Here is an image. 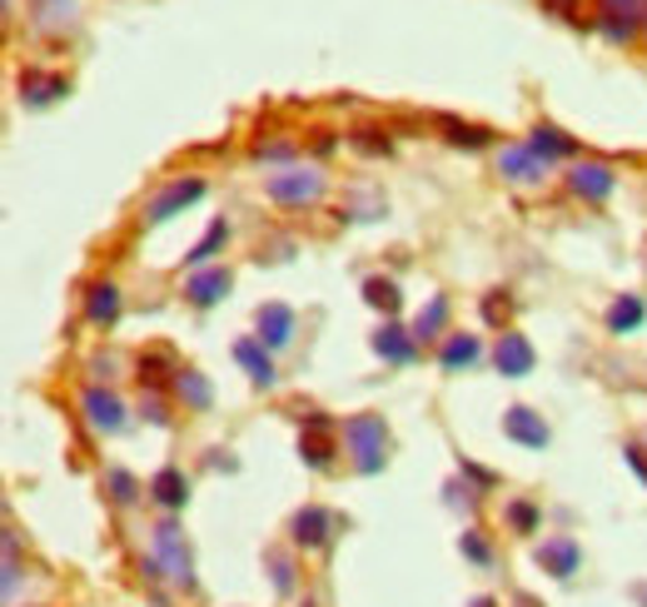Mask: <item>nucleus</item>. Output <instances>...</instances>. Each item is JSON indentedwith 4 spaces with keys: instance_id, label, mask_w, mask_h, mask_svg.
<instances>
[{
    "instance_id": "obj_1",
    "label": "nucleus",
    "mask_w": 647,
    "mask_h": 607,
    "mask_svg": "<svg viewBox=\"0 0 647 607\" xmlns=\"http://www.w3.org/2000/svg\"><path fill=\"white\" fill-rule=\"evenodd\" d=\"M344 444L354 454V468L359 473H378L388 458V423L378 413H354L344 423Z\"/></svg>"
},
{
    "instance_id": "obj_2",
    "label": "nucleus",
    "mask_w": 647,
    "mask_h": 607,
    "mask_svg": "<svg viewBox=\"0 0 647 607\" xmlns=\"http://www.w3.org/2000/svg\"><path fill=\"white\" fill-rule=\"evenodd\" d=\"M150 577H170L174 587H190V548L180 542V528L174 523H160L155 528V558H150Z\"/></svg>"
},
{
    "instance_id": "obj_3",
    "label": "nucleus",
    "mask_w": 647,
    "mask_h": 607,
    "mask_svg": "<svg viewBox=\"0 0 647 607\" xmlns=\"http://www.w3.org/2000/svg\"><path fill=\"white\" fill-rule=\"evenodd\" d=\"M264 195L274 205H290V209H304L324 195V174L319 170H284V174H270L264 180Z\"/></svg>"
},
{
    "instance_id": "obj_4",
    "label": "nucleus",
    "mask_w": 647,
    "mask_h": 607,
    "mask_svg": "<svg viewBox=\"0 0 647 607\" xmlns=\"http://www.w3.org/2000/svg\"><path fill=\"white\" fill-rule=\"evenodd\" d=\"M643 15H647V0H598V31L617 45H627L643 31Z\"/></svg>"
},
{
    "instance_id": "obj_5",
    "label": "nucleus",
    "mask_w": 647,
    "mask_h": 607,
    "mask_svg": "<svg viewBox=\"0 0 647 607\" xmlns=\"http://www.w3.org/2000/svg\"><path fill=\"white\" fill-rule=\"evenodd\" d=\"M548 170L553 164L543 160V154H533L529 145H503V150H498V174L513 180V185H543Z\"/></svg>"
},
{
    "instance_id": "obj_6",
    "label": "nucleus",
    "mask_w": 647,
    "mask_h": 607,
    "mask_svg": "<svg viewBox=\"0 0 647 607\" xmlns=\"http://www.w3.org/2000/svg\"><path fill=\"white\" fill-rule=\"evenodd\" d=\"M568 190L578 199H588V205H603V199L617 190V174L608 170V164H598V160H582V164H572Z\"/></svg>"
},
{
    "instance_id": "obj_7",
    "label": "nucleus",
    "mask_w": 647,
    "mask_h": 607,
    "mask_svg": "<svg viewBox=\"0 0 647 607\" xmlns=\"http://www.w3.org/2000/svg\"><path fill=\"white\" fill-rule=\"evenodd\" d=\"M194 199H205V180H200V174H190V180H174V185H164L160 195L150 199V209H145V215H150L155 225H164V219H174L184 205H194Z\"/></svg>"
},
{
    "instance_id": "obj_8",
    "label": "nucleus",
    "mask_w": 647,
    "mask_h": 607,
    "mask_svg": "<svg viewBox=\"0 0 647 607\" xmlns=\"http://www.w3.org/2000/svg\"><path fill=\"white\" fill-rule=\"evenodd\" d=\"M80 409H86L95 434H120V428H125V403H120L110 389H86L80 393Z\"/></svg>"
},
{
    "instance_id": "obj_9",
    "label": "nucleus",
    "mask_w": 647,
    "mask_h": 607,
    "mask_svg": "<svg viewBox=\"0 0 647 607\" xmlns=\"http://www.w3.org/2000/svg\"><path fill=\"white\" fill-rule=\"evenodd\" d=\"M493 364H498V374H503V379H523V374H533L538 354H533L529 339L508 329V334L498 339V348H493Z\"/></svg>"
},
{
    "instance_id": "obj_10",
    "label": "nucleus",
    "mask_w": 647,
    "mask_h": 607,
    "mask_svg": "<svg viewBox=\"0 0 647 607\" xmlns=\"http://www.w3.org/2000/svg\"><path fill=\"white\" fill-rule=\"evenodd\" d=\"M503 428H508V438L523 448H548V423L533 409H523V403H513V409L503 413Z\"/></svg>"
},
{
    "instance_id": "obj_11",
    "label": "nucleus",
    "mask_w": 647,
    "mask_h": 607,
    "mask_svg": "<svg viewBox=\"0 0 647 607\" xmlns=\"http://www.w3.org/2000/svg\"><path fill=\"white\" fill-rule=\"evenodd\" d=\"M433 130H443V140L464 145V150H488L493 145L488 125H474V119H458V115H433Z\"/></svg>"
},
{
    "instance_id": "obj_12",
    "label": "nucleus",
    "mask_w": 647,
    "mask_h": 607,
    "mask_svg": "<svg viewBox=\"0 0 647 607\" xmlns=\"http://www.w3.org/2000/svg\"><path fill=\"white\" fill-rule=\"evenodd\" d=\"M329 532H334V518H329L324 508H314V503L294 513V523H290V538L299 542V548H324V542H329Z\"/></svg>"
},
{
    "instance_id": "obj_13",
    "label": "nucleus",
    "mask_w": 647,
    "mask_h": 607,
    "mask_svg": "<svg viewBox=\"0 0 647 607\" xmlns=\"http://www.w3.org/2000/svg\"><path fill=\"white\" fill-rule=\"evenodd\" d=\"M290 339H294V309H284V304H264V309H259V344L284 348Z\"/></svg>"
},
{
    "instance_id": "obj_14",
    "label": "nucleus",
    "mask_w": 647,
    "mask_h": 607,
    "mask_svg": "<svg viewBox=\"0 0 647 607\" xmlns=\"http://www.w3.org/2000/svg\"><path fill=\"white\" fill-rule=\"evenodd\" d=\"M478 358H484V344H478V334H449V339H443V348H439V364L449 374L474 369Z\"/></svg>"
},
{
    "instance_id": "obj_15",
    "label": "nucleus",
    "mask_w": 647,
    "mask_h": 607,
    "mask_svg": "<svg viewBox=\"0 0 647 607\" xmlns=\"http://www.w3.org/2000/svg\"><path fill=\"white\" fill-rule=\"evenodd\" d=\"M65 76H50V70H21V100L25 105H50L55 95H65Z\"/></svg>"
},
{
    "instance_id": "obj_16",
    "label": "nucleus",
    "mask_w": 647,
    "mask_h": 607,
    "mask_svg": "<svg viewBox=\"0 0 647 607\" xmlns=\"http://www.w3.org/2000/svg\"><path fill=\"white\" fill-rule=\"evenodd\" d=\"M538 563L548 568L553 577H572V573H578V563H582V553H578V542H572V538H548L538 548Z\"/></svg>"
},
{
    "instance_id": "obj_17",
    "label": "nucleus",
    "mask_w": 647,
    "mask_h": 607,
    "mask_svg": "<svg viewBox=\"0 0 647 607\" xmlns=\"http://www.w3.org/2000/svg\"><path fill=\"white\" fill-rule=\"evenodd\" d=\"M523 145H529L533 154H543L548 164H558V160H568V154H578V140H568L558 125H538V130H533Z\"/></svg>"
},
{
    "instance_id": "obj_18",
    "label": "nucleus",
    "mask_w": 647,
    "mask_h": 607,
    "mask_svg": "<svg viewBox=\"0 0 647 607\" xmlns=\"http://www.w3.org/2000/svg\"><path fill=\"white\" fill-rule=\"evenodd\" d=\"M413 344H419V339H413L409 329H399V324H384L374 334V354L388 358V364H413Z\"/></svg>"
},
{
    "instance_id": "obj_19",
    "label": "nucleus",
    "mask_w": 647,
    "mask_h": 607,
    "mask_svg": "<svg viewBox=\"0 0 647 607\" xmlns=\"http://www.w3.org/2000/svg\"><path fill=\"white\" fill-rule=\"evenodd\" d=\"M235 358L249 369V379H254L259 389H270V383H274V358H270V348L259 344V339H239V344H235Z\"/></svg>"
},
{
    "instance_id": "obj_20",
    "label": "nucleus",
    "mask_w": 647,
    "mask_h": 607,
    "mask_svg": "<svg viewBox=\"0 0 647 607\" xmlns=\"http://www.w3.org/2000/svg\"><path fill=\"white\" fill-rule=\"evenodd\" d=\"M86 319L90 324H115L120 319V289L110 279H100V284H90V294H86Z\"/></svg>"
},
{
    "instance_id": "obj_21",
    "label": "nucleus",
    "mask_w": 647,
    "mask_h": 607,
    "mask_svg": "<svg viewBox=\"0 0 647 607\" xmlns=\"http://www.w3.org/2000/svg\"><path fill=\"white\" fill-rule=\"evenodd\" d=\"M174 399H180L184 409L205 413L209 403H215V389H209V379H205V374H194V369H180V374H174Z\"/></svg>"
},
{
    "instance_id": "obj_22",
    "label": "nucleus",
    "mask_w": 647,
    "mask_h": 607,
    "mask_svg": "<svg viewBox=\"0 0 647 607\" xmlns=\"http://www.w3.org/2000/svg\"><path fill=\"white\" fill-rule=\"evenodd\" d=\"M150 499L164 503V508H184V499H190V478H184L180 468H160V473L150 478Z\"/></svg>"
},
{
    "instance_id": "obj_23",
    "label": "nucleus",
    "mask_w": 647,
    "mask_h": 607,
    "mask_svg": "<svg viewBox=\"0 0 647 607\" xmlns=\"http://www.w3.org/2000/svg\"><path fill=\"white\" fill-rule=\"evenodd\" d=\"M225 289H229V274H225V270H200L190 284H184V294H190L200 309H209V304H215Z\"/></svg>"
},
{
    "instance_id": "obj_24",
    "label": "nucleus",
    "mask_w": 647,
    "mask_h": 607,
    "mask_svg": "<svg viewBox=\"0 0 647 607\" xmlns=\"http://www.w3.org/2000/svg\"><path fill=\"white\" fill-rule=\"evenodd\" d=\"M643 314H647V304L637 299V294H623V299L608 309V329H613V334H633V329L643 324Z\"/></svg>"
},
{
    "instance_id": "obj_25",
    "label": "nucleus",
    "mask_w": 647,
    "mask_h": 607,
    "mask_svg": "<svg viewBox=\"0 0 647 607\" xmlns=\"http://www.w3.org/2000/svg\"><path fill=\"white\" fill-rule=\"evenodd\" d=\"M443 324H449V299H443V294H433L429 309L413 319V339H419V344H423V339H439Z\"/></svg>"
},
{
    "instance_id": "obj_26",
    "label": "nucleus",
    "mask_w": 647,
    "mask_h": 607,
    "mask_svg": "<svg viewBox=\"0 0 647 607\" xmlns=\"http://www.w3.org/2000/svg\"><path fill=\"white\" fill-rule=\"evenodd\" d=\"M31 5L45 31H65V25L76 21V0H31Z\"/></svg>"
},
{
    "instance_id": "obj_27",
    "label": "nucleus",
    "mask_w": 647,
    "mask_h": 607,
    "mask_svg": "<svg viewBox=\"0 0 647 607\" xmlns=\"http://www.w3.org/2000/svg\"><path fill=\"white\" fill-rule=\"evenodd\" d=\"M364 299L374 304V309H384V314H399L404 309V294L394 279H364Z\"/></svg>"
},
{
    "instance_id": "obj_28",
    "label": "nucleus",
    "mask_w": 647,
    "mask_h": 607,
    "mask_svg": "<svg viewBox=\"0 0 647 607\" xmlns=\"http://www.w3.org/2000/svg\"><path fill=\"white\" fill-rule=\"evenodd\" d=\"M164 374H180L174 369V358L164 354V348H150V354H140V383H150V389H160Z\"/></svg>"
},
{
    "instance_id": "obj_29",
    "label": "nucleus",
    "mask_w": 647,
    "mask_h": 607,
    "mask_svg": "<svg viewBox=\"0 0 647 607\" xmlns=\"http://www.w3.org/2000/svg\"><path fill=\"white\" fill-rule=\"evenodd\" d=\"M225 239H229V225H225V219H215V225L205 229V239L190 250V264H209L219 250H225Z\"/></svg>"
},
{
    "instance_id": "obj_30",
    "label": "nucleus",
    "mask_w": 647,
    "mask_h": 607,
    "mask_svg": "<svg viewBox=\"0 0 647 607\" xmlns=\"http://www.w3.org/2000/svg\"><path fill=\"white\" fill-rule=\"evenodd\" d=\"M299 458L309 468H329V458H334V444H329L319 428H309V434H304V444H299Z\"/></svg>"
},
{
    "instance_id": "obj_31",
    "label": "nucleus",
    "mask_w": 647,
    "mask_h": 607,
    "mask_svg": "<svg viewBox=\"0 0 647 607\" xmlns=\"http://www.w3.org/2000/svg\"><path fill=\"white\" fill-rule=\"evenodd\" d=\"M349 145L364 154H384L388 150V130H378V125H359V130H349Z\"/></svg>"
},
{
    "instance_id": "obj_32",
    "label": "nucleus",
    "mask_w": 647,
    "mask_h": 607,
    "mask_svg": "<svg viewBox=\"0 0 647 607\" xmlns=\"http://www.w3.org/2000/svg\"><path fill=\"white\" fill-rule=\"evenodd\" d=\"M105 483H110V493H115V503H135V499H140V483H135L125 468H110Z\"/></svg>"
},
{
    "instance_id": "obj_33",
    "label": "nucleus",
    "mask_w": 647,
    "mask_h": 607,
    "mask_svg": "<svg viewBox=\"0 0 647 607\" xmlns=\"http://www.w3.org/2000/svg\"><path fill=\"white\" fill-rule=\"evenodd\" d=\"M503 513H508V523H513L518 532H533V528H538V508H533V503H523V499H513Z\"/></svg>"
},
{
    "instance_id": "obj_34",
    "label": "nucleus",
    "mask_w": 647,
    "mask_h": 607,
    "mask_svg": "<svg viewBox=\"0 0 647 607\" xmlns=\"http://www.w3.org/2000/svg\"><path fill=\"white\" fill-rule=\"evenodd\" d=\"M254 154H259V160H290V154H294V140H270V145L259 140Z\"/></svg>"
},
{
    "instance_id": "obj_35",
    "label": "nucleus",
    "mask_w": 647,
    "mask_h": 607,
    "mask_svg": "<svg viewBox=\"0 0 647 607\" xmlns=\"http://www.w3.org/2000/svg\"><path fill=\"white\" fill-rule=\"evenodd\" d=\"M543 11L563 15V21H582V0H543Z\"/></svg>"
},
{
    "instance_id": "obj_36",
    "label": "nucleus",
    "mask_w": 647,
    "mask_h": 607,
    "mask_svg": "<svg viewBox=\"0 0 647 607\" xmlns=\"http://www.w3.org/2000/svg\"><path fill=\"white\" fill-rule=\"evenodd\" d=\"M270 568H274V587H280V593H294V568L284 563V558H270Z\"/></svg>"
},
{
    "instance_id": "obj_37",
    "label": "nucleus",
    "mask_w": 647,
    "mask_h": 607,
    "mask_svg": "<svg viewBox=\"0 0 647 607\" xmlns=\"http://www.w3.org/2000/svg\"><path fill=\"white\" fill-rule=\"evenodd\" d=\"M464 553L474 558V563H488V542L478 538V532H464Z\"/></svg>"
},
{
    "instance_id": "obj_38",
    "label": "nucleus",
    "mask_w": 647,
    "mask_h": 607,
    "mask_svg": "<svg viewBox=\"0 0 647 607\" xmlns=\"http://www.w3.org/2000/svg\"><path fill=\"white\" fill-rule=\"evenodd\" d=\"M623 458H627V463H633V473L647 483V454H643V448H637V444H633V448H623Z\"/></svg>"
},
{
    "instance_id": "obj_39",
    "label": "nucleus",
    "mask_w": 647,
    "mask_h": 607,
    "mask_svg": "<svg viewBox=\"0 0 647 607\" xmlns=\"http://www.w3.org/2000/svg\"><path fill=\"white\" fill-rule=\"evenodd\" d=\"M464 473L474 478V483H484V489H493V473H488V468H478V463H464Z\"/></svg>"
},
{
    "instance_id": "obj_40",
    "label": "nucleus",
    "mask_w": 647,
    "mask_h": 607,
    "mask_svg": "<svg viewBox=\"0 0 647 607\" xmlns=\"http://www.w3.org/2000/svg\"><path fill=\"white\" fill-rule=\"evenodd\" d=\"M314 150L329 154V150H334V135H329V130H314Z\"/></svg>"
},
{
    "instance_id": "obj_41",
    "label": "nucleus",
    "mask_w": 647,
    "mask_h": 607,
    "mask_svg": "<svg viewBox=\"0 0 647 607\" xmlns=\"http://www.w3.org/2000/svg\"><path fill=\"white\" fill-rule=\"evenodd\" d=\"M474 607H498V603H493V597H478V603H474Z\"/></svg>"
},
{
    "instance_id": "obj_42",
    "label": "nucleus",
    "mask_w": 647,
    "mask_h": 607,
    "mask_svg": "<svg viewBox=\"0 0 647 607\" xmlns=\"http://www.w3.org/2000/svg\"><path fill=\"white\" fill-rule=\"evenodd\" d=\"M518 607H538V603H533V597H518Z\"/></svg>"
},
{
    "instance_id": "obj_43",
    "label": "nucleus",
    "mask_w": 647,
    "mask_h": 607,
    "mask_svg": "<svg viewBox=\"0 0 647 607\" xmlns=\"http://www.w3.org/2000/svg\"><path fill=\"white\" fill-rule=\"evenodd\" d=\"M637 597H643V603H647V587H637Z\"/></svg>"
}]
</instances>
